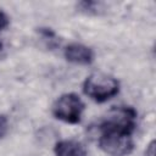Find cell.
<instances>
[{
    "label": "cell",
    "instance_id": "1",
    "mask_svg": "<svg viewBox=\"0 0 156 156\" xmlns=\"http://www.w3.org/2000/svg\"><path fill=\"white\" fill-rule=\"evenodd\" d=\"M136 112L132 107L113 108L100 126V149L110 156H127L133 150L132 133L135 127Z\"/></svg>",
    "mask_w": 156,
    "mask_h": 156
},
{
    "label": "cell",
    "instance_id": "9",
    "mask_svg": "<svg viewBox=\"0 0 156 156\" xmlns=\"http://www.w3.org/2000/svg\"><path fill=\"white\" fill-rule=\"evenodd\" d=\"M1 50H2V44H1V41H0V52H1Z\"/></svg>",
    "mask_w": 156,
    "mask_h": 156
},
{
    "label": "cell",
    "instance_id": "7",
    "mask_svg": "<svg viewBox=\"0 0 156 156\" xmlns=\"http://www.w3.org/2000/svg\"><path fill=\"white\" fill-rule=\"evenodd\" d=\"M7 24H9V17H7V15L4 11L0 10V30L6 28Z\"/></svg>",
    "mask_w": 156,
    "mask_h": 156
},
{
    "label": "cell",
    "instance_id": "5",
    "mask_svg": "<svg viewBox=\"0 0 156 156\" xmlns=\"http://www.w3.org/2000/svg\"><path fill=\"white\" fill-rule=\"evenodd\" d=\"M56 156H87V147L77 140H61L54 147Z\"/></svg>",
    "mask_w": 156,
    "mask_h": 156
},
{
    "label": "cell",
    "instance_id": "4",
    "mask_svg": "<svg viewBox=\"0 0 156 156\" xmlns=\"http://www.w3.org/2000/svg\"><path fill=\"white\" fill-rule=\"evenodd\" d=\"M65 57L67 61L76 65H89L94 60V52L90 48L83 44L73 43L66 46Z\"/></svg>",
    "mask_w": 156,
    "mask_h": 156
},
{
    "label": "cell",
    "instance_id": "8",
    "mask_svg": "<svg viewBox=\"0 0 156 156\" xmlns=\"http://www.w3.org/2000/svg\"><path fill=\"white\" fill-rule=\"evenodd\" d=\"M154 150H155V143L151 141V144L149 145V149L146 150V155H147V156H154V155H155Z\"/></svg>",
    "mask_w": 156,
    "mask_h": 156
},
{
    "label": "cell",
    "instance_id": "6",
    "mask_svg": "<svg viewBox=\"0 0 156 156\" xmlns=\"http://www.w3.org/2000/svg\"><path fill=\"white\" fill-rule=\"evenodd\" d=\"M7 132V119L4 116H0V138H2Z\"/></svg>",
    "mask_w": 156,
    "mask_h": 156
},
{
    "label": "cell",
    "instance_id": "3",
    "mask_svg": "<svg viewBox=\"0 0 156 156\" xmlns=\"http://www.w3.org/2000/svg\"><path fill=\"white\" fill-rule=\"evenodd\" d=\"M83 110H84L83 101L78 95L73 93L61 95L52 106L54 116L71 124H76L80 121Z\"/></svg>",
    "mask_w": 156,
    "mask_h": 156
},
{
    "label": "cell",
    "instance_id": "2",
    "mask_svg": "<svg viewBox=\"0 0 156 156\" xmlns=\"http://www.w3.org/2000/svg\"><path fill=\"white\" fill-rule=\"evenodd\" d=\"M84 93L96 102H104L115 96L119 90L118 80L106 73H93L83 84Z\"/></svg>",
    "mask_w": 156,
    "mask_h": 156
}]
</instances>
